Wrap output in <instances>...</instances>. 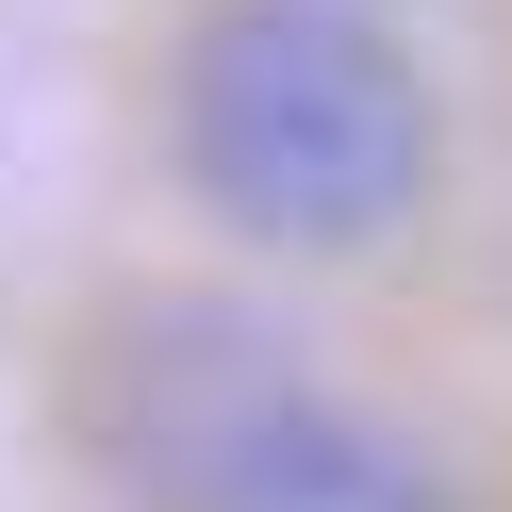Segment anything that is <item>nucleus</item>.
<instances>
[{"mask_svg": "<svg viewBox=\"0 0 512 512\" xmlns=\"http://www.w3.org/2000/svg\"><path fill=\"white\" fill-rule=\"evenodd\" d=\"M166 166L248 248H380L430 199L446 116L364 0H199L166 67Z\"/></svg>", "mask_w": 512, "mask_h": 512, "instance_id": "obj_1", "label": "nucleus"}, {"mask_svg": "<svg viewBox=\"0 0 512 512\" xmlns=\"http://www.w3.org/2000/svg\"><path fill=\"white\" fill-rule=\"evenodd\" d=\"M83 446L133 512H446L430 446L298 364L248 298H133L83 347Z\"/></svg>", "mask_w": 512, "mask_h": 512, "instance_id": "obj_2", "label": "nucleus"}]
</instances>
